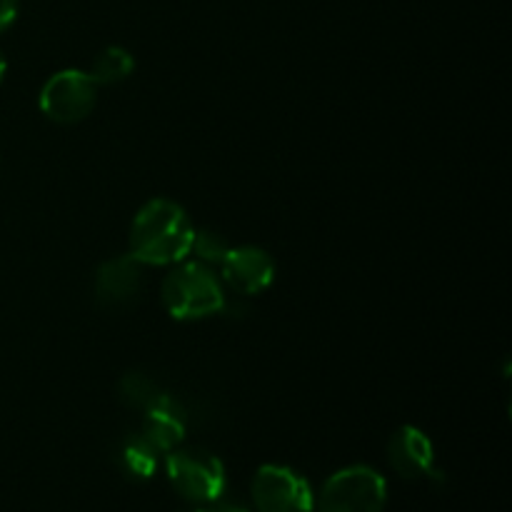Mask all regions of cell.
I'll use <instances>...</instances> for the list:
<instances>
[{
    "instance_id": "cell-1",
    "label": "cell",
    "mask_w": 512,
    "mask_h": 512,
    "mask_svg": "<svg viewBox=\"0 0 512 512\" xmlns=\"http://www.w3.org/2000/svg\"><path fill=\"white\" fill-rule=\"evenodd\" d=\"M195 228L173 200H150L130 228V255L143 265H175L193 250Z\"/></svg>"
},
{
    "instance_id": "cell-2",
    "label": "cell",
    "mask_w": 512,
    "mask_h": 512,
    "mask_svg": "<svg viewBox=\"0 0 512 512\" xmlns=\"http://www.w3.org/2000/svg\"><path fill=\"white\" fill-rule=\"evenodd\" d=\"M163 305L173 318L200 320L225 308L218 275L205 263H183L163 280Z\"/></svg>"
},
{
    "instance_id": "cell-3",
    "label": "cell",
    "mask_w": 512,
    "mask_h": 512,
    "mask_svg": "<svg viewBox=\"0 0 512 512\" xmlns=\"http://www.w3.org/2000/svg\"><path fill=\"white\" fill-rule=\"evenodd\" d=\"M165 470H168L175 493L183 495L190 503L210 505L223 498L225 468L213 453L198 448L170 450Z\"/></svg>"
},
{
    "instance_id": "cell-4",
    "label": "cell",
    "mask_w": 512,
    "mask_h": 512,
    "mask_svg": "<svg viewBox=\"0 0 512 512\" xmlns=\"http://www.w3.org/2000/svg\"><path fill=\"white\" fill-rule=\"evenodd\" d=\"M388 485L373 468L355 465L335 473L320 493V512H383Z\"/></svg>"
},
{
    "instance_id": "cell-5",
    "label": "cell",
    "mask_w": 512,
    "mask_h": 512,
    "mask_svg": "<svg viewBox=\"0 0 512 512\" xmlns=\"http://www.w3.org/2000/svg\"><path fill=\"white\" fill-rule=\"evenodd\" d=\"M98 100V83L83 70H63L45 83L40 110L53 123L73 125L88 118Z\"/></svg>"
},
{
    "instance_id": "cell-6",
    "label": "cell",
    "mask_w": 512,
    "mask_h": 512,
    "mask_svg": "<svg viewBox=\"0 0 512 512\" xmlns=\"http://www.w3.org/2000/svg\"><path fill=\"white\" fill-rule=\"evenodd\" d=\"M255 512H313L308 480L283 465H263L253 478Z\"/></svg>"
},
{
    "instance_id": "cell-7",
    "label": "cell",
    "mask_w": 512,
    "mask_h": 512,
    "mask_svg": "<svg viewBox=\"0 0 512 512\" xmlns=\"http://www.w3.org/2000/svg\"><path fill=\"white\" fill-rule=\"evenodd\" d=\"M220 268H223L225 283L240 295H260L275 280L273 258L263 248H255V245L230 248Z\"/></svg>"
},
{
    "instance_id": "cell-8",
    "label": "cell",
    "mask_w": 512,
    "mask_h": 512,
    "mask_svg": "<svg viewBox=\"0 0 512 512\" xmlns=\"http://www.w3.org/2000/svg\"><path fill=\"white\" fill-rule=\"evenodd\" d=\"M133 255L105 260L95 273V298L105 308H123L133 303L143 285V270Z\"/></svg>"
},
{
    "instance_id": "cell-9",
    "label": "cell",
    "mask_w": 512,
    "mask_h": 512,
    "mask_svg": "<svg viewBox=\"0 0 512 512\" xmlns=\"http://www.w3.org/2000/svg\"><path fill=\"white\" fill-rule=\"evenodd\" d=\"M388 460L390 468L405 480L423 478V475L433 473L435 465V450L433 443L428 440V435L423 430L413 428V425H405L398 433L390 438L388 443Z\"/></svg>"
},
{
    "instance_id": "cell-10",
    "label": "cell",
    "mask_w": 512,
    "mask_h": 512,
    "mask_svg": "<svg viewBox=\"0 0 512 512\" xmlns=\"http://www.w3.org/2000/svg\"><path fill=\"white\" fill-rule=\"evenodd\" d=\"M143 435L158 453H170L185 438V410L168 395L158 400L153 408L145 410Z\"/></svg>"
},
{
    "instance_id": "cell-11",
    "label": "cell",
    "mask_w": 512,
    "mask_h": 512,
    "mask_svg": "<svg viewBox=\"0 0 512 512\" xmlns=\"http://www.w3.org/2000/svg\"><path fill=\"white\" fill-rule=\"evenodd\" d=\"M133 70H135L133 55H130L125 48L113 45V48H105L95 55L88 75L98 85H113V83H123L125 78H130Z\"/></svg>"
},
{
    "instance_id": "cell-12",
    "label": "cell",
    "mask_w": 512,
    "mask_h": 512,
    "mask_svg": "<svg viewBox=\"0 0 512 512\" xmlns=\"http://www.w3.org/2000/svg\"><path fill=\"white\" fill-rule=\"evenodd\" d=\"M120 460H123V468L128 470V475L145 480L150 475H155V468H158V450L143 435H130L123 443V450H120Z\"/></svg>"
},
{
    "instance_id": "cell-13",
    "label": "cell",
    "mask_w": 512,
    "mask_h": 512,
    "mask_svg": "<svg viewBox=\"0 0 512 512\" xmlns=\"http://www.w3.org/2000/svg\"><path fill=\"white\" fill-rule=\"evenodd\" d=\"M120 398H123V403H128L130 408L148 410L163 398V393H160L158 385L150 378H145V375L140 373H130L120 380Z\"/></svg>"
},
{
    "instance_id": "cell-14",
    "label": "cell",
    "mask_w": 512,
    "mask_h": 512,
    "mask_svg": "<svg viewBox=\"0 0 512 512\" xmlns=\"http://www.w3.org/2000/svg\"><path fill=\"white\" fill-rule=\"evenodd\" d=\"M228 250H230V245L225 243L220 235L195 233L193 250H190V253L198 255L200 263H205V265H220L225 260V255H228Z\"/></svg>"
},
{
    "instance_id": "cell-15",
    "label": "cell",
    "mask_w": 512,
    "mask_h": 512,
    "mask_svg": "<svg viewBox=\"0 0 512 512\" xmlns=\"http://www.w3.org/2000/svg\"><path fill=\"white\" fill-rule=\"evenodd\" d=\"M18 18V0H0V33Z\"/></svg>"
},
{
    "instance_id": "cell-16",
    "label": "cell",
    "mask_w": 512,
    "mask_h": 512,
    "mask_svg": "<svg viewBox=\"0 0 512 512\" xmlns=\"http://www.w3.org/2000/svg\"><path fill=\"white\" fill-rule=\"evenodd\" d=\"M215 503H218V510L220 512H253L248 508V505L245 503H240V500H223V498H218L215 500Z\"/></svg>"
},
{
    "instance_id": "cell-17",
    "label": "cell",
    "mask_w": 512,
    "mask_h": 512,
    "mask_svg": "<svg viewBox=\"0 0 512 512\" xmlns=\"http://www.w3.org/2000/svg\"><path fill=\"white\" fill-rule=\"evenodd\" d=\"M5 70H8V60H5V55L0 53V83H3L5 78Z\"/></svg>"
},
{
    "instance_id": "cell-18",
    "label": "cell",
    "mask_w": 512,
    "mask_h": 512,
    "mask_svg": "<svg viewBox=\"0 0 512 512\" xmlns=\"http://www.w3.org/2000/svg\"><path fill=\"white\" fill-rule=\"evenodd\" d=\"M195 512H220L218 508H200V510H195Z\"/></svg>"
}]
</instances>
